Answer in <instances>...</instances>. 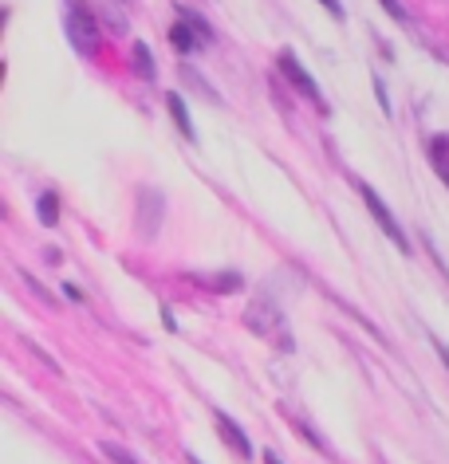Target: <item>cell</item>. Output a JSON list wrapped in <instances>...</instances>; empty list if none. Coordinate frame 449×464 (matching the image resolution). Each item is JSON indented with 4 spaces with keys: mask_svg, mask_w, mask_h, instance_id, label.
Returning a JSON list of instances; mask_svg holds the SVG:
<instances>
[{
    "mask_svg": "<svg viewBox=\"0 0 449 464\" xmlns=\"http://www.w3.org/2000/svg\"><path fill=\"white\" fill-rule=\"evenodd\" d=\"M67 36H72L75 52L79 55H95L99 52V24H95V13L83 5H72L67 13Z\"/></svg>",
    "mask_w": 449,
    "mask_h": 464,
    "instance_id": "6da1fadb",
    "label": "cell"
},
{
    "mask_svg": "<svg viewBox=\"0 0 449 464\" xmlns=\"http://www.w3.org/2000/svg\"><path fill=\"white\" fill-rule=\"evenodd\" d=\"M245 323L257 334H264L268 343H276V346H292L288 343V327H284V319L276 315V307L272 304H252L249 311H245Z\"/></svg>",
    "mask_w": 449,
    "mask_h": 464,
    "instance_id": "7a4b0ae2",
    "label": "cell"
},
{
    "mask_svg": "<svg viewBox=\"0 0 449 464\" xmlns=\"http://www.w3.org/2000/svg\"><path fill=\"white\" fill-rule=\"evenodd\" d=\"M363 201H366V208H371V217L378 220V228H383V232H386V237H390V240H395V245H398L402 252H410V240H406V237H402V228L395 225V217H390V208H386L383 201H378V193L371 189V185H363Z\"/></svg>",
    "mask_w": 449,
    "mask_h": 464,
    "instance_id": "3957f363",
    "label": "cell"
},
{
    "mask_svg": "<svg viewBox=\"0 0 449 464\" xmlns=\"http://www.w3.org/2000/svg\"><path fill=\"white\" fill-rule=\"evenodd\" d=\"M280 72L292 79V87L299 91V95H307V99H316V102H319V83L304 72V67H299V60H296L292 52H280Z\"/></svg>",
    "mask_w": 449,
    "mask_h": 464,
    "instance_id": "277c9868",
    "label": "cell"
},
{
    "mask_svg": "<svg viewBox=\"0 0 449 464\" xmlns=\"http://www.w3.org/2000/svg\"><path fill=\"white\" fill-rule=\"evenodd\" d=\"M217 429H221V437H225V445L237 452V457H252V445H249V437L240 433V425L233 421V417H225V413H217Z\"/></svg>",
    "mask_w": 449,
    "mask_h": 464,
    "instance_id": "5b68a950",
    "label": "cell"
},
{
    "mask_svg": "<svg viewBox=\"0 0 449 464\" xmlns=\"http://www.w3.org/2000/svg\"><path fill=\"white\" fill-rule=\"evenodd\" d=\"M166 102H170V114H174L178 130H181V134H186L190 142H193V138H198V134H193V122H190V114H186V102H181L178 95H166Z\"/></svg>",
    "mask_w": 449,
    "mask_h": 464,
    "instance_id": "8992f818",
    "label": "cell"
},
{
    "mask_svg": "<svg viewBox=\"0 0 449 464\" xmlns=\"http://www.w3.org/2000/svg\"><path fill=\"white\" fill-rule=\"evenodd\" d=\"M40 220L44 225H55V220H60V201H55V193L40 197Z\"/></svg>",
    "mask_w": 449,
    "mask_h": 464,
    "instance_id": "52a82bcc",
    "label": "cell"
},
{
    "mask_svg": "<svg viewBox=\"0 0 449 464\" xmlns=\"http://www.w3.org/2000/svg\"><path fill=\"white\" fill-rule=\"evenodd\" d=\"M102 452H107V457H111L114 464H134V457H131V452H126V449H119V445H111V440H107V445H102Z\"/></svg>",
    "mask_w": 449,
    "mask_h": 464,
    "instance_id": "ba28073f",
    "label": "cell"
},
{
    "mask_svg": "<svg viewBox=\"0 0 449 464\" xmlns=\"http://www.w3.org/2000/svg\"><path fill=\"white\" fill-rule=\"evenodd\" d=\"M134 63H138V72L150 75V52H146V44H138L134 48Z\"/></svg>",
    "mask_w": 449,
    "mask_h": 464,
    "instance_id": "9c48e42d",
    "label": "cell"
},
{
    "mask_svg": "<svg viewBox=\"0 0 449 464\" xmlns=\"http://www.w3.org/2000/svg\"><path fill=\"white\" fill-rule=\"evenodd\" d=\"M383 5H386V13H390V16H398V20L406 16V13H402V5H398V0H383Z\"/></svg>",
    "mask_w": 449,
    "mask_h": 464,
    "instance_id": "30bf717a",
    "label": "cell"
},
{
    "mask_svg": "<svg viewBox=\"0 0 449 464\" xmlns=\"http://www.w3.org/2000/svg\"><path fill=\"white\" fill-rule=\"evenodd\" d=\"M319 5H324L331 16H339V13H343V8H339V0H319Z\"/></svg>",
    "mask_w": 449,
    "mask_h": 464,
    "instance_id": "8fae6325",
    "label": "cell"
},
{
    "mask_svg": "<svg viewBox=\"0 0 449 464\" xmlns=\"http://www.w3.org/2000/svg\"><path fill=\"white\" fill-rule=\"evenodd\" d=\"M264 464H280V457H276V452H264Z\"/></svg>",
    "mask_w": 449,
    "mask_h": 464,
    "instance_id": "7c38bea8",
    "label": "cell"
},
{
    "mask_svg": "<svg viewBox=\"0 0 449 464\" xmlns=\"http://www.w3.org/2000/svg\"><path fill=\"white\" fill-rule=\"evenodd\" d=\"M437 354H442V358H445V362H449V346H442V343H437Z\"/></svg>",
    "mask_w": 449,
    "mask_h": 464,
    "instance_id": "4fadbf2b",
    "label": "cell"
},
{
    "mask_svg": "<svg viewBox=\"0 0 449 464\" xmlns=\"http://www.w3.org/2000/svg\"><path fill=\"white\" fill-rule=\"evenodd\" d=\"M190 464H201V460H190Z\"/></svg>",
    "mask_w": 449,
    "mask_h": 464,
    "instance_id": "5bb4252c",
    "label": "cell"
}]
</instances>
